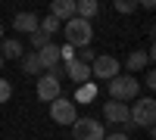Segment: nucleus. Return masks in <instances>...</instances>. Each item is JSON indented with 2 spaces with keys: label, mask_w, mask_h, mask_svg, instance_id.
I'll use <instances>...</instances> for the list:
<instances>
[{
  "label": "nucleus",
  "mask_w": 156,
  "mask_h": 140,
  "mask_svg": "<svg viewBox=\"0 0 156 140\" xmlns=\"http://www.w3.org/2000/svg\"><path fill=\"white\" fill-rule=\"evenodd\" d=\"M62 34H66V44L72 50H81V47H90V41H94V28H90L87 19H69L62 22Z\"/></svg>",
  "instance_id": "f257e3e1"
},
{
  "label": "nucleus",
  "mask_w": 156,
  "mask_h": 140,
  "mask_svg": "<svg viewBox=\"0 0 156 140\" xmlns=\"http://www.w3.org/2000/svg\"><path fill=\"white\" fill-rule=\"evenodd\" d=\"M106 90H109V100H119V103H131L140 94V84L134 75H115L112 81H106Z\"/></svg>",
  "instance_id": "f03ea898"
},
{
  "label": "nucleus",
  "mask_w": 156,
  "mask_h": 140,
  "mask_svg": "<svg viewBox=\"0 0 156 140\" xmlns=\"http://www.w3.org/2000/svg\"><path fill=\"white\" fill-rule=\"evenodd\" d=\"M128 115H131V125L153 131V121H156V100H153V97H137L134 106H128Z\"/></svg>",
  "instance_id": "7ed1b4c3"
},
{
  "label": "nucleus",
  "mask_w": 156,
  "mask_h": 140,
  "mask_svg": "<svg viewBox=\"0 0 156 140\" xmlns=\"http://www.w3.org/2000/svg\"><path fill=\"white\" fill-rule=\"evenodd\" d=\"M72 134H75V140H103L106 128H103L97 118H81V115H78L72 121Z\"/></svg>",
  "instance_id": "20e7f679"
},
{
  "label": "nucleus",
  "mask_w": 156,
  "mask_h": 140,
  "mask_svg": "<svg viewBox=\"0 0 156 140\" xmlns=\"http://www.w3.org/2000/svg\"><path fill=\"white\" fill-rule=\"evenodd\" d=\"M90 75L94 78H100V81H112L115 75H122V62L115 59V56H97L94 62H90Z\"/></svg>",
  "instance_id": "39448f33"
},
{
  "label": "nucleus",
  "mask_w": 156,
  "mask_h": 140,
  "mask_svg": "<svg viewBox=\"0 0 156 140\" xmlns=\"http://www.w3.org/2000/svg\"><path fill=\"white\" fill-rule=\"evenodd\" d=\"M103 118H106V125H122L125 134H128V128H134L131 115H128V103H119V100H106V106H103Z\"/></svg>",
  "instance_id": "423d86ee"
},
{
  "label": "nucleus",
  "mask_w": 156,
  "mask_h": 140,
  "mask_svg": "<svg viewBox=\"0 0 156 140\" xmlns=\"http://www.w3.org/2000/svg\"><path fill=\"white\" fill-rule=\"evenodd\" d=\"M50 118H53L56 125H69L72 128V121L78 118V106L72 103V100H66V97H56L53 103H50Z\"/></svg>",
  "instance_id": "0eeeda50"
},
{
  "label": "nucleus",
  "mask_w": 156,
  "mask_h": 140,
  "mask_svg": "<svg viewBox=\"0 0 156 140\" xmlns=\"http://www.w3.org/2000/svg\"><path fill=\"white\" fill-rule=\"evenodd\" d=\"M56 97H62V84L59 78H53V75H37V100L41 103H53Z\"/></svg>",
  "instance_id": "6e6552de"
},
{
  "label": "nucleus",
  "mask_w": 156,
  "mask_h": 140,
  "mask_svg": "<svg viewBox=\"0 0 156 140\" xmlns=\"http://www.w3.org/2000/svg\"><path fill=\"white\" fill-rule=\"evenodd\" d=\"M12 28L22 34H34V31H41V19H37V12H19L12 19Z\"/></svg>",
  "instance_id": "1a4fd4ad"
},
{
  "label": "nucleus",
  "mask_w": 156,
  "mask_h": 140,
  "mask_svg": "<svg viewBox=\"0 0 156 140\" xmlns=\"http://www.w3.org/2000/svg\"><path fill=\"white\" fill-rule=\"evenodd\" d=\"M66 75H69V81H75V84H87L90 66H87V62H78V59H69L66 62Z\"/></svg>",
  "instance_id": "9d476101"
},
{
  "label": "nucleus",
  "mask_w": 156,
  "mask_h": 140,
  "mask_svg": "<svg viewBox=\"0 0 156 140\" xmlns=\"http://www.w3.org/2000/svg\"><path fill=\"white\" fill-rule=\"evenodd\" d=\"M50 16L59 22L75 19V0H50Z\"/></svg>",
  "instance_id": "9b49d317"
},
{
  "label": "nucleus",
  "mask_w": 156,
  "mask_h": 140,
  "mask_svg": "<svg viewBox=\"0 0 156 140\" xmlns=\"http://www.w3.org/2000/svg\"><path fill=\"white\" fill-rule=\"evenodd\" d=\"M37 59H41V66L50 72V69H56V66H62V53H59V47L56 44H47L44 50H37Z\"/></svg>",
  "instance_id": "f8f14e48"
},
{
  "label": "nucleus",
  "mask_w": 156,
  "mask_h": 140,
  "mask_svg": "<svg viewBox=\"0 0 156 140\" xmlns=\"http://www.w3.org/2000/svg\"><path fill=\"white\" fill-rule=\"evenodd\" d=\"M97 12H100V0H75V16L78 19H87L90 22Z\"/></svg>",
  "instance_id": "ddd939ff"
},
{
  "label": "nucleus",
  "mask_w": 156,
  "mask_h": 140,
  "mask_svg": "<svg viewBox=\"0 0 156 140\" xmlns=\"http://www.w3.org/2000/svg\"><path fill=\"white\" fill-rule=\"evenodd\" d=\"M0 56H3V59H22V41L3 37V41H0Z\"/></svg>",
  "instance_id": "4468645a"
},
{
  "label": "nucleus",
  "mask_w": 156,
  "mask_h": 140,
  "mask_svg": "<svg viewBox=\"0 0 156 140\" xmlns=\"http://www.w3.org/2000/svg\"><path fill=\"white\" fill-rule=\"evenodd\" d=\"M150 66V56L144 53V50H134L131 56L125 59V69H128V75H134V72H140V69H147Z\"/></svg>",
  "instance_id": "2eb2a0df"
},
{
  "label": "nucleus",
  "mask_w": 156,
  "mask_h": 140,
  "mask_svg": "<svg viewBox=\"0 0 156 140\" xmlns=\"http://www.w3.org/2000/svg\"><path fill=\"white\" fill-rule=\"evenodd\" d=\"M22 72L25 75H41L44 66H41V59H37V53L31 50V53H22Z\"/></svg>",
  "instance_id": "dca6fc26"
},
{
  "label": "nucleus",
  "mask_w": 156,
  "mask_h": 140,
  "mask_svg": "<svg viewBox=\"0 0 156 140\" xmlns=\"http://www.w3.org/2000/svg\"><path fill=\"white\" fill-rule=\"evenodd\" d=\"M59 28H62V22H59V19H53V16H44V19H41V31H44L47 37H50V34H56Z\"/></svg>",
  "instance_id": "f3484780"
},
{
  "label": "nucleus",
  "mask_w": 156,
  "mask_h": 140,
  "mask_svg": "<svg viewBox=\"0 0 156 140\" xmlns=\"http://www.w3.org/2000/svg\"><path fill=\"white\" fill-rule=\"evenodd\" d=\"M112 9L128 16V12H137V0H112Z\"/></svg>",
  "instance_id": "a211bd4d"
},
{
  "label": "nucleus",
  "mask_w": 156,
  "mask_h": 140,
  "mask_svg": "<svg viewBox=\"0 0 156 140\" xmlns=\"http://www.w3.org/2000/svg\"><path fill=\"white\" fill-rule=\"evenodd\" d=\"M28 41H31V50L37 53V50H44V47L50 44V37H47L44 31H34V34H28Z\"/></svg>",
  "instance_id": "6ab92c4d"
},
{
  "label": "nucleus",
  "mask_w": 156,
  "mask_h": 140,
  "mask_svg": "<svg viewBox=\"0 0 156 140\" xmlns=\"http://www.w3.org/2000/svg\"><path fill=\"white\" fill-rule=\"evenodd\" d=\"M94 94H97L94 84H81V87H78V103H90V100H94Z\"/></svg>",
  "instance_id": "aec40b11"
},
{
  "label": "nucleus",
  "mask_w": 156,
  "mask_h": 140,
  "mask_svg": "<svg viewBox=\"0 0 156 140\" xmlns=\"http://www.w3.org/2000/svg\"><path fill=\"white\" fill-rule=\"evenodd\" d=\"M9 97H12V81L0 75V103H9Z\"/></svg>",
  "instance_id": "412c9836"
},
{
  "label": "nucleus",
  "mask_w": 156,
  "mask_h": 140,
  "mask_svg": "<svg viewBox=\"0 0 156 140\" xmlns=\"http://www.w3.org/2000/svg\"><path fill=\"white\" fill-rule=\"evenodd\" d=\"M75 59H78V62H87V66H90V62L97 59V53H94V50H90V47H81V50H78V53H75Z\"/></svg>",
  "instance_id": "4be33fe9"
},
{
  "label": "nucleus",
  "mask_w": 156,
  "mask_h": 140,
  "mask_svg": "<svg viewBox=\"0 0 156 140\" xmlns=\"http://www.w3.org/2000/svg\"><path fill=\"white\" fill-rule=\"evenodd\" d=\"M103 140H131L125 131H112V134H103Z\"/></svg>",
  "instance_id": "5701e85b"
},
{
  "label": "nucleus",
  "mask_w": 156,
  "mask_h": 140,
  "mask_svg": "<svg viewBox=\"0 0 156 140\" xmlns=\"http://www.w3.org/2000/svg\"><path fill=\"white\" fill-rule=\"evenodd\" d=\"M144 87H147V90H153V87H156V72H153V69L147 72V78H144Z\"/></svg>",
  "instance_id": "b1692460"
},
{
  "label": "nucleus",
  "mask_w": 156,
  "mask_h": 140,
  "mask_svg": "<svg viewBox=\"0 0 156 140\" xmlns=\"http://www.w3.org/2000/svg\"><path fill=\"white\" fill-rule=\"evenodd\" d=\"M137 6H140V9H153L156 0H137Z\"/></svg>",
  "instance_id": "393cba45"
},
{
  "label": "nucleus",
  "mask_w": 156,
  "mask_h": 140,
  "mask_svg": "<svg viewBox=\"0 0 156 140\" xmlns=\"http://www.w3.org/2000/svg\"><path fill=\"white\" fill-rule=\"evenodd\" d=\"M0 41H3V25H0Z\"/></svg>",
  "instance_id": "a878e982"
},
{
  "label": "nucleus",
  "mask_w": 156,
  "mask_h": 140,
  "mask_svg": "<svg viewBox=\"0 0 156 140\" xmlns=\"http://www.w3.org/2000/svg\"><path fill=\"white\" fill-rule=\"evenodd\" d=\"M0 69H3V56H0Z\"/></svg>",
  "instance_id": "bb28decb"
}]
</instances>
